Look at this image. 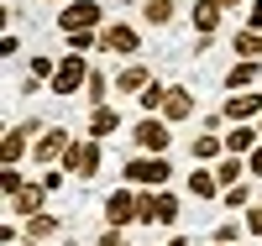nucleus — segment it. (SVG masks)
<instances>
[{"mask_svg": "<svg viewBox=\"0 0 262 246\" xmlns=\"http://www.w3.org/2000/svg\"><path fill=\"white\" fill-rule=\"evenodd\" d=\"M257 131H262V116H257Z\"/></svg>", "mask_w": 262, "mask_h": 246, "instance_id": "79ce46f5", "label": "nucleus"}, {"mask_svg": "<svg viewBox=\"0 0 262 246\" xmlns=\"http://www.w3.org/2000/svg\"><path fill=\"white\" fill-rule=\"evenodd\" d=\"M27 74H32V79H42V84H53L58 58H53V53H32V58H27Z\"/></svg>", "mask_w": 262, "mask_h": 246, "instance_id": "cd10ccee", "label": "nucleus"}, {"mask_svg": "<svg viewBox=\"0 0 262 246\" xmlns=\"http://www.w3.org/2000/svg\"><path fill=\"white\" fill-rule=\"evenodd\" d=\"M100 53L131 63L142 53V27H137V21H105V27H100Z\"/></svg>", "mask_w": 262, "mask_h": 246, "instance_id": "6e6552de", "label": "nucleus"}, {"mask_svg": "<svg viewBox=\"0 0 262 246\" xmlns=\"http://www.w3.org/2000/svg\"><path fill=\"white\" fill-rule=\"evenodd\" d=\"M252 205V184L242 178V184H231V189H221V210H247Z\"/></svg>", "mask_w": 262, "mask_h": 246, "instance_id": "c85d7f7f", "label": "nucleus"}, {"mask_svg": "<svg viewBox=\"0 0 262 246\" xmlns=\"http://www.w3.org/2000/svg\"><path fill=\"white\" fill-rule=\"evenodd\" d=\"M111 95H116V74H105L100 69V63H95V69H90V84H84V105H111Z\"/></svg>", "mask_w": 262, "mask_h": 246, "instance_id": "5701e85b", "label": "nucleus"}, {"mask_svg": "<svg viewBox=\"0 0 262 246\" xmlns=\"http://www.w3.org/2000/svg\"><path fill=\"white\" fill-rule=\"evenodd\" d=\"M221 21H226V6H221V0H194V6H189L194 37H215V32H221Z\"/></svg>", "mask_w": 262, "mask_h": 246, "instance_id": "2eb2a0df", "label": "nucleus"}, {"mask_svg": "<svg viewBox=\"0 0 262 246\" xmlns=\"http://www.w3.org/2000/svg\"><path fill=\"white\" fill-rule=\"evenodd\" d=\"M221 116H226V121H257V116H262V89H242V95H226Z\"/></svg>", "mask_w": 262, "mask_h": 246, "instance_id": "6ab92c4d", "label": "nucleus"}, {"mask_svg": "<svg viewBox=\"0 0 262 246\" xmlns=\"http://www.w3.org/2000/svg\"><path fill=\"white\" fill-rule=\"evenodd\" d=\"M90 69H95V63L90 58H79V53H63L58 58V74H53V95L58 100H74V95H84V84H90Z\"/></svg>", "mask_w": 262, "mask_h": 246, "instance_id": "1a4fd4ad", "label": "nucleus"}, {"mask_svg": "<svg viewBox=\"0 0 262 246\" xmlns=\"http://www.w3.org/2000/svg\"><path fill=\"white\" fill-rule=\"evenodd\" d=\"M48 6H63V0H48Z\"/></svg>", "mask_w": 262, "mask_h": 246, "instance_id": "ea45409f", "label": "nucleus"}, {"mask_svg": "<svg viewBox=\"0 0 262 246\" xmlns=\"http://www.w3.org/2000/svg\"><path fill=\"white\" fill-rule=\"evenodd\" d=\"M247 27L262 32V0H247Z\"/></svg>", "mask_w": 262, "mask_h": 246, "instance_id": "c9c22d12", "label": "nucleus"}, {"mask_svg": "<svg viewBox=\"0 0 262 246\" xmlns=\"http://www.w3.org/2000/svg\"><path fill=\"white\" fill-rule=\"evenodd\" d=\"M242 220H247V236H262V199H252Z\"/></svg>", "mask_w": 262, "mask_h": 246, "instance_id": "473e14b6", "label": "nucleus"}, {"mask_svg": "<svg viewBox=\"0 0 262 246\" xmlns=\"http://www.w3.org/2000/svg\"><path fill=\"white\" fill-rule=\"evenodd\" d=\"M210 246H226V241H210Z\"/></svg>", "mask_w": 262, "mask_h": 246, "instance_id": "a19ab883", "label": "nucleus"}, {"mask_svg": "<svg viewBox=\"0 0 262 246\" xmlns=\"http://www.w3.org/2000/svg\"><path fill=\"white\" fill-rule=\"evenodd\" d=\"M163 100H168V84H158L152 79L142 95H137V105H142V116H163Z\"/></svg>", "mask_w": 262, "mask_h": 246, "instance_id": "a878e982", "label": "nucleus"}, {"mask_svg": "<svg viewBox=\"0 0 262 246\" xmlns=\"http://www.w3.org/2000/svg\"><path fill=\"white\" fill-rule=\"evenodd\" d=\"M42 210H48V184H42V178H27V189L6 199V215H11V220H32V215H42Z\"/></svg>", "mask_w": 262, "mask_h": 246, "instance_id": "9b49d317", "label": "nucleus"}, {"mask_svg": "<svg viewBox=\"0 0 262 246\" xmlns=\"http://www.w3.org/2000/svg\"><path fill=\"white\" fill-rule=\"evenodd\" d=\"M69 178H79V184H90V178H100V168H105V142H95V137H74V147L63 152V163H58Z\"/></svg>", "mask_w": 262, "mask_h": 246, "instance_id": "7ed1b4c3", "label": "nucleus"}, {"mask_svg": "<svg viewBox=\"0 0 262 246\" xmlns=\"http://www.w3.org/2000/svg\"><path fill=\"white\" fill-rule=\"evenodd\" d=\"M231 53H236V58H262V32L242 27V32L231 37Z\"/></svg>", "mask_w": 262, "mask_h": 246, "instance_id": "393cba45", "label": "nucleus"}, {"mask_svg": "<svg viewBox=\"0 0 262 246\" xmlns=\"http://www.w3.org/2000/svg\"><path fill=\"white\" fill-rule=\"evenodd\" d=\"M21 236L37 241V246H48V241H58V236H63V215L42 210V215H32V220H21Z\"/></svg>", "mask_w": 262, "mask_h": 246, "instance_id": "a211bd4d", "label": "nucleus"}, {"mask_svg": "<svg viewBox=\"0 0 262 246\" xmlns=\"http://www.w3.org/2000/svg\"><path fill=\"white\" fill-rule=\"evenodd\" d=\"M16 53H21V37L6 32V37H0V58H16Z\"/></svg>", "mask_w": 262, "mask_h": 246, "instance_id": "f704fd0d", "label": "nucleus"}, {"mask_svg": "<svg viewBox=\"0 0 262 246\" xmlns=\"http://www.w3.org/2000/svg\"><path fill=\"white\" fill-rule=\"evenodd\" d=\"M257 84H262V58H236L231 69L221 74L226 95H242V89H257Z\"/></svg>", "mask_w": 262, "mask_h": 246, "instance_id": "f8f14e48", "label": "nucleus"}, {"mask_svg": "<svg viewBox=\"0 0 262 246\" xmlns=\"http://www.w3.org/2000/svg\"><path fill=\"white\" fill-rule=\"evenodd\" d=\"M221 6H226V11H236V6H247V0H221Z\"/></svg>", "mask_w": 262, "mask_h": 246, "instance_id": "58836bf2", "label": "nucleus"}, {"mask_svg": "<svg viewBox=\"0 0 262 246\" xmlns=\"http://www.w3.org/2000/svg\"><path fill=\"white\" fill-rule=\"evenodd\" d=\"M194 110H200V100H194V89L189 84H168V100H163V121H173V126H184Z\"/></svg>", "mask_w": 262, "mask_h": 246, "instance_id": "dca6fc26", "label": "nucleus"}, {"mask_svg": "<svg viewBox=\"0 0 262 246\" xmlns=\"http://www.w3.org/2000/svg\"><path fill=\"white\" fill-rule=\"evenodd\" d=\"M121 126H126V116H121L116 105H95L90 116H84V137H95V142H111Z\"/></svg>", "mask_w": 262, "mask_h": 246, "instance_id": "ddd939ff", "label": "nucleus"}, {"mask_svg": "<svg viewBox=\"0 0 262 246\" xmlns=\"http://www.w3.org/2000/svg\"><path fill=\"white\" fill-rule=\"evenodd\" d=\"M242 236H247V220H221L210 231V241H226V246H242Z\"/></svg>", "mask_w": 262, "mask_h": 246, "instance_id": "c756f323", "label": "nucleus"}, {"mask_svg": "<svg viewBox=\"0 0 262 246\" xmlns=\"http://www.w3.org/2000/svg\"><path fill=\"white\" fill-rule=\"evenodd\" d=\"M215 168V178H221V189H231V184H242V178H252L247 173V158H236V152H226L221 163H210Z\"/></svg>", "mask_w": 262, "mask_h": 246, "instance_id": "b1692460", "label": "nucleus"}, {"mask_svg": "<svg viewBox=\"0 0 262 246\" xmlns=\"http://www.w3.org/2000/svg\"><path fill=\"white\" fill-rule=\"evenodd\" d=\"M184 189H189V199H200V205H221V178H215V168H210V163L189 168Z\"/></svg>", "mask_w": 262, "mask_h": 246, "instance_id": "4468645a", "label": "nucleus"}, {"mask_svg": "<svg viewBox=\"0 0 262 246\" xmlns=\"http://www.w3.org/2000/svg\"><path fill=\"white\" fill-rule=\"evenodd\" d=\"M189 158H194V163H221V158H226V131H210V126H205L200 137L189 142Z\"/></svg>", "mask_w": 262, "mask_h": 246, "instance_id": "412c9836", "label": "nucleus"}, {"mask_svg": "<svg viewBox=\"0 0 262 246\" xmlns=\"http://www.w3.org/2000/svg\"><path fill=\"white\" fill-rule=\"evenodd\" d=\"M21 189H27V173H21V168H0V194H21Z\"/></svg>", "mask_w": 262, "mask_h": 246, "instance_id": "7c9ffc66", "label": "nucleus"}, {"mask_svg": "<svg viewBox=\"0 0 262 246\" xmlns=\"http://www.w3.org/2000/svg\"><path fill=\"white\" fill-rule=\"evenodd\" d=\"M147 84H152V69H147V63H137V58L116 69V95H121V100H137Z\"/></svg>", "mask_w": 262, "mask_h": 246, "instance_id": "f3484780", "label": "nucleus"}, {"mask_svg": "<svg viewBox=\"0 0 262 246\" xmlns=\"http://www.w3.org/2000/svg\"><path fill=\"white\" fill-rule=\"evenodd\" d=\"M137 21L142 27H173L179 21V0H137Z\"/></svg>", "mask_w": 262, "mask_h": 246, "instance_id": "4be33fe9", "label": "nucleus"}, {"mask_svg": "<svg viewBox=\"0 0 262 246\" xmlns=\"http://www.w3.org/2000/svg\"><path fill=\"white\" fill-rule=\"evenodd\" d=\"M37 178H42V184H48V194H58V189H63V178H69V173H63V168H42Z\"/></svg>", "mask_w": 262, "mask_h": 246, "instance_id": "72a5a7b5", "label": "nucleus"}, {"mask_svg": "<svg viewBox=\"0 0 262 246\" xmlns=\"http://www.w3.org/2000/svg\"><path fill=\"white\" fill-rule=\"evenodd\" d=\"M179 215H184V199L173 194V184L168 189H142V226H179Z\"/></svg>", "mask_w": 262, "mask_h": 246, "instance_id": "423d86ee", "label": "nucleus"}, {"mask_svg": "<svg viewBox=\"0 0 262 246\" xmlns=\"http://www.w3.org/2000/svg\"><path fill=\"white\" fill-rule=\"evenodd\" d=\"M53 21H58L63 37L69 32H100L105 27V0H63Z\"/></svg>", "mask_w": 262, "mask_h": 246, "instance_id": "39448f33", "label": "nucleus"}, {"mask_svg": "<svg viewBox=\"0 0 262 246\" xmlns=\"http://www.w3.org/2000/svg\"><path fill=\"white\" fill-rule=\"evenodd\" d=\"M42 116H27V121H16L6 126V137H0V168H21V163H32V142L42 137Z\"/></svg>", "mask_w": 262, "mask_h": 246, "instance_id": "f03ea898", "label": "nucleus"}, {"mask_svg": "<svg viewBox=\"0 0 262 246\" xmlns=\"http://www.w3.org/2000/svg\"><path fill=\"white\" fill-rule=\"evenodd\" d=\"M163 246H194V241H189V236H184V231H173V236H168V241H163Z\"/></svg>", "mask_w": 262, "mask_h": 246, "instance_id": "4c0bfd02", "label": "nucleus"}, {"mask_svg": "<svg viewBox=\"0 0 262 246\" xmlns=\"http://www.w3.org/2000/svg\"><path fill=\"white\" fill-rule=\"evenodd\" d=\"M173 147V121L163 116H142L131 126V152H168Z\"/></svg>", "mask_w": 262, "mask_h": 246, "instance_id": "9d476101", "label": "nucleus"}, {"mask_svg": "<svg viewBox=\"0 0 262 246\" xmlns=\"http://www.w3.org/2000/svg\"><path fill=\"white\" fill-rule=\"evenodd\" d=\"M100 226H121V231L142 226V189H131V184L111 189V194H105V205H100Z\"/></svg>", "mask_w": 262, "mask_h": 246, "instance_id": "20e7f679", "label": "nucleus"}, {"mask_svg": "<svg viewBox=\"0 0 262 246\" xmlns=\"http://www.w3.org/2000/svg\"><path fill=\"white\" fill-rule=\"evenodd\" d=\"M121 184H131V189H168L173 184L168 152H131L121 163Z\"/></svg>", "mask_w": 262, "mask_h": 246, "instance_id": "f257e3e1", "label": "nucleus"}, {"mask_svg": "<svg viewBox=\"0 0 262 246\" xmlns=\"http://www.w3.org/2000/svg\"><path fill=\"white\" fill-rule=\"evenodd\" d=\"M257 142H262L257 121H231V126H226V152H236V158H252Z\"/></svg>", "mask_w": 262, "mask_h": 246, "instance_id": "aec40b11", "label": "nucleus"}, {"mask_svg": "<svg viewBox=\"0 0 262 246\" xmlns=\"http://www.w3.org/2000/svg\"><path fill=\"white\" fill-rule=\"evenodd\" d=\"M63 53H79V58L100 53V32H69V37H63Z\"/></svg>", "mask_w": 262, "mask_h": 246, "instance_id": "bb28decb", "label": "nucleus"}, {"mask_svg": "<svg viewBox=\"0 0 262 246\" xmlns=\"http://www.w3.org/2000/svg\"><path fill=\"white\" fill-rule=\"evenodd\" d=\"M247 173H252V178H262V142L252 147V158H247Z\"/></svg>", "mask_w": 262, "mask_h": 246, "instance_id": "e433bc0d", "label": "nucleus"}, {"mask_svg": "<svg viewBox=\"0 0 262 246\" xmlns=\"http://www.w3.org/2000/svg\"><path fill=\"white\" fill-rule=\"evenodd\" d=\"M95 246H131V236H126L121 226H100V236H95Z\"/></svg>", "mask_w": 262, "mask_h": 246, "instance_id": "2f4dec72", "label": "nucleus"}, {"mask_svg": "<svg viewBox=\"0 0 262 246\" xmlns=\"http://www.w3.org/2000/svg\"><path fill=\"white\" fill-rule=\"evenodd\" d=\"M69 147H74V131L63 126V121H48V126H42V137L32 142V168H58Z\"/></svg>", "mask_w": 262, "mask_h": 246, "instance_id": "0eeeda50", "label": "nucleus"}]
</instances>
